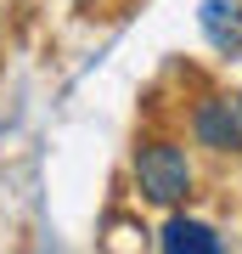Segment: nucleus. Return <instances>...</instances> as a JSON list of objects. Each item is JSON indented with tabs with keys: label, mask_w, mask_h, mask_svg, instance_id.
Here are the masks:
<instances>
[{
	"label": "nucleus",
	"mask_w": 242,
	"mask_h": 254,
	"mask_svg": "<svg viewBox=\"0 0 242 254\" xmlns=\"http://www.w3.org/2000/svg\"><path fill=\"white\" fill-rule=\"evenodd\" d=\"M130 175H135V192L146 203H158V209H180L192 198V187H197L192 153L175 136H146L135 147V158H130Z\"/></svg>",
	"instance_id": "1"
},
{
	"label": "nucleus",
	"mask_w": 242,
	"mask_h": 254,
	"mask_svg": "<svg viewBox=\"0 0 242 254\" xmlns=\"http://www.w3.org/2000/svg\"><path fill=\"white\" fill-rule=\"evenodd\" d=\"M192 141L208 153H242V108L231 96H203L192 108Z\"/></svg>",
	"instance_id": "2"
},
{
	"label": "nucleus",
	"mask_w": 242,
	"mask_h": 254,
	"mask_svg": "<svg viewBox=\"0 0 242 254\" xmlns=\"http://www.w3.org/2000/svg\"><path fill=\"white\" fill-rule=\"evenodd\" d=\"M158 254H225V237L208 226V220L175 209V215L163 220V232H158Z\"/></svg>",
	"instance_id": "3"
},
{
	"label": "nucleus",
	"mask_w": 242,
	"mask_h": 254,
	"mask_svg": "<svg viewBox=\"0 0 242 254\" xmlns=\"http://www.w3.org/2000/svg\"><path fill=\"white\" fill-rule=\"evenodd\" d=\"M197 28L208 34V46L225 57H242V0H203Z\"/></svg>",
	"instance_id": "4"
},
{
	"label": "nucleus",
	"mask_w": 242,
	"mask_h": 254,
	"mask_svg": "<svg viewBox=\"0 0 242 254\" xmlns=\"http://www.w3.org/2000/svg\"><path fill=\"white\" fill-rule=\"evenodd\" d=\"M237 108H242V96H237Z\"/></svg>",
	"instance_id": "5"
}]
</instances>
